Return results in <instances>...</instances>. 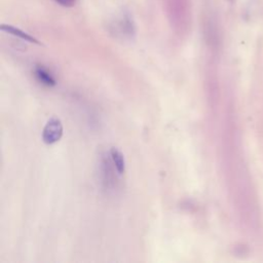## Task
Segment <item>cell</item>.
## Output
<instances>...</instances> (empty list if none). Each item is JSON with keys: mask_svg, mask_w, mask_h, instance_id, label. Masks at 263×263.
Here are the masks:
<instances>
[{"mask_svg": "<svg viewBox=\"0 0 263 263\" xmlns=\"http://www.w3.org/2000/svg\"><path fill=\"white\" fill-rule=\"evenodd\" d=\"M110 157L117 173L123 175L125 173V159L123 153L118 148L112 147L110 149Z\"/></svg>", "mask_w": 263, "mask_h": 263, "instance_id": "3", "label": "cell"}, {"mask_svg": "<svg viewBox=\"0 0 263 263\" xmlns=\"http://www.w3.org/2000/svg\"><path fill=\"white\" fill-rule=\"evenodd\" d=\"M35 75L37 77V79L45 84V85H48V86H51V85H54L55 84V80L54 78L52 77V75L43 67H36L35 69Z\"/></svg>", "mask_w": 263, "mask_h": 263, "instance_id": "4", "label": "cell"}, {"mask_svg": "<svg viewBox=\"0 0 263 263\" xmlns=\"http://www.w3.org/2000/svg\"><path fill=\"white\" fill-rule=\"evenodd\" d=\"M63 132L64 128L62 121L57 117H52L46 122L45 126L43 127L42 140L45 144H53L62 138Z\"/></svg>", "mask_w": 263, "mask_h": 263, "instance_id": "1", "label": "cell"}, {"mask_svg": "<svg viewBox=\"0 0 263 263\" xmlns=\"http://www.w3.org/2000/svg\"><path fill=\"white\" fill-rule=\"evenodd\" d=\"M54 1H57L59 4L63 6H72L76 0H54Z\"/></svg>", "mask_w": 263, "mask_h": 263, "instance_id": "5", "label": "cell"}, {"mask_svg": "<svg viewBox=\"0 0 263 263\" xmlns=\"http://www.w3.org/2000/svg\"><path fill=\"white\" fill-rule=\"evenodd\" d=\"M1 30L6 32V33H8V34L16 36V37H18V38H21V39H23L25 41H28L30 43H34V44H38V45L41 44L40 41H38L36 38L31 36L30 34L22 31L18 28H15V27H13L11 25H1Z\"/></svg>", "mask_w": 263, "mask_h": 263, "instance_id": "2", "label": "cell"}]
</instances>
